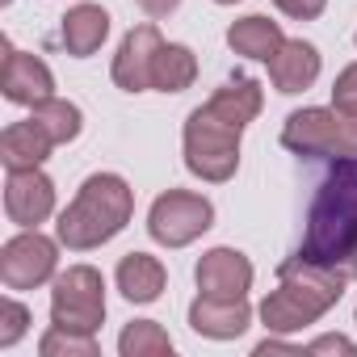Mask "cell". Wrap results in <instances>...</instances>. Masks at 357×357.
<instances>
[{
  "label": "cell",
  "mask_w": 357,
  "mask_h": 357,
  "mask_svg": "<svg viewBox=\"0 0 357 357\" xmlns=\"http://www.w3.org/2000/svg\"><path fill=\"white\" fill-rule=\"evenodd\" d=\"M357 248V155H336L307 206V227L298 244V261L344 269Z\"/></svg>",
  "instance_id": "obj_1"
},
{
  "label": "cell",
  "mask_w": 357,
  "mask_h": 357,
  "mask_svg": "<svg viewBox=\"0 0 357 357\" xmlns=\"http://www.w3.org/2000/svg\"><path fill=\"white\" fill-rule=\"evenodd\" d=\"M344 282H349L344 269L311 265V261H298V257L282 261V269H278V290H269L265 303H261L265 328L278 332V336L311 328L315 319H324V315L340 303Z\"/></svg>",
  "instance_id": "obj_2"
},
{
  "label": "cell",
  "mask_w": 357,
  "mask_h": 357,
  "mask_svg": "<svg viewBox=\"0 0 357 357\" xmlns=\"http://www.w3.org/2000/svg\"><path fill=\"white\" fill-rule=\"evenodd\" d=\"M135 215V190L122 181L118 172H93L89 181L76 190L72 206L59 215L55 236L72 252H89L109 244Z\"/></svg>",
  "instance_id": "obj_3"
},
{
  "label": "cell",
  "mask_w": 357,
  "mask_h": 357,
  "mask_svg": "<svg viewBox=\"0 0 357 357\" xmlns=\"http://www.w3.org/2000/svg\"><path fill=\"white\" fill-rule=\"evenodd\" d=\"M240 126L223 122L211 105H198L185 118V168L202 181H231L240 168Z\"/></svg>",
  "instance_id": "obj_4"
},
{
  "label": "cell",
  "mask_w": 357,
  "mask_h": 357,
  "mask_svg": "<svg viewBox=\"0 0 357 357\" xmlns=\"http://www.w3.org/2000/svg\"><path fill=\"white\" fill-rule=\"evenodd\" d=\"M282 147L294 155H357V114L307 105L282 122Z\"/></svg>",
  "instance_id": "obj_5"
},
{
  "label": "cell",
  "mask_w": 357,
  "mask_h": 357,
  "mask_svg": "<svg viewBox=\"0 0 357 357\" xmlns=\"http://www.w3.org/2000/svg\"><path fill=\"white\" fill-rule=\"evenodd\" d=\"M105 319V282L93 265H72L55 278L51 290V324L68 332H97Z\"/></svg>",
  "instance_id": "obj_6"
},
{
  "label": "cell",
  "mask_w": 357,
  "mask_h": 357,
  "mask_svg": "<svg viewBox=\"0 0 357 357\" xmlns=\"http://www.w3.org/2000/svg\"><path fill=\"white\" fill-rule=\"evenodd\" d=\"M211 223H215L211 198L190 194V190H168L147 211V231L164 248H185V244H194L198 236L211 231Z\"/></svg>",
  "instance_id": "obj_7"
},
{
  "label": "cell",
  "mask_w": 357,
  "mask_h": 357,
  "mask_svg": "<svg viewBox=\"0 0 357 357\" xmlns=\"http://www.w3.org/2000/svg\"><path fill=\"white\" fill-rule=\"evenodd\" d=\"M55 269H59V244L38 227H22V236H13L0 248V282L9 290H34L51 282Z\"/></svg>",
  "instance_id": "obj_8"
},
{
  "label": "cell",
  "mask_w": 357,
  "mask_h": 357,
  "mask_svg": "<svg viewBox=\"0 0 357 357\" xmlns=\"http://www.w3.org/2000/svg\"><path fill=\"white\" fill-rule=\"evenodd\" d=\"M5 215L17 227H38L55 215V181L43 168H9Z\"/></svg>",
  "instance_id": "obj_9"
},
{
  "label": "cell",
  "mask_w": 357,
  "mask_h": 357,
  "mask_svg": "<svg viewBox=\"0 0 357 357\" xmlns=\"http://www.w3.org/2000/svg\"><path fill=\"white\" fill-rule=\"evenodd\" d=\"M160 47H164V38H160V30H155L151 22H147V26H135V30L122 38L118 55H114V68H109L114 84H118L122 93H143V89H151V68H155Z\"/></svg>",
  "instance_id": "obj_10"
},
{
  "label": "cell",
  "mask_w": 357,
  "mask_h": 357,
  "mask_svg": "<svg viewBox=\"0 0 357 357\" xmlns=\"http://www.w3.org/2000/svg\"><path fill=\"white\" fill-rule=\"evenodd\" d=\"M194 278H198V290L206 298L236 303V298H248V290H252V261L244 252H236V248H211L198 261Z\"/></svg>",
  "instance_id": "obj_11"
},
{
  "label": "cell",
  "mask_w": 357,
  "mask_h": 357,
  "mask_svg": "<svg viewBox=\"0 0 357 357\" xmlns=\"http://www.w3.org/2000/svg\"><path fill=\"white\" fill-rule=\"evenodd\" d=\"M0 89L13 105H34L43 97H55V76L38 55L17 51L13 43H5V72H0Z\"/></svg>",
  "instance_id": "obj_12"
},
{
  "label": "cell",
  "mask_w": 357,
  "mask_h": 357,
  "mask_svg": "<svg viewBox=\"0 0 357 357\" xmlns=\"http://www.w3.org/2000/svg\"><path fill=\"white\" fill-rule=\"evenodd\" d=\"M248 324H252V307H248V298L227 303V298H206V294H198V298L190 303V328H194L198 336H211V340H236V336L248 332Z\"/></svg>",
  "instance_id": "obj_13"
},
{
  "label": "cell",
  "mask_w": 357,
  "mask_h": 357,
  "mask_svg": "<svg viewBox=\"0 0 357 357\" xmlns=\"http://www.w3.org/2000/svg\"><path fill=\"white\" fill-rule=\"evenodd\" d=\"M269 80L278 93H307L319 80V51L303 38H286L282 51L269 59Z\"/></svg>",
  "instance_id": "obj_14"
},
{
  "label": "cell",
  "mask_w": 357,
  "mask_h": 357,
  "mask_svg": "<svg viewBox=\"0 0 357 357\" xmlns=\"http://www.w3.org/2000/svg\"><path fill=\"white\" fill-rule=\"evenodd\" d=\"M105 38H109V13H105L101 5H76V9H68L63 22H59V43H63V51L76 55V59L97 55Z\"/></svg>",
  "instance_id": "obj_15"
},
{
  "label": "cell",
  "mask_w": 357,
  "mask_h": 357,
  "mask_svg": "<svg viewBox=\"0 0 357 357\" xmlns=\"http://www.w3.org/2000/svg\"><path fill=\"white\" fill-rule=\"evenodd\" d=\"M51 147H55V139L34 118L13 122V126H5V135H0V160H5V168H43Z\"/></svg>",
  "instance_id": "obj_16"
},
{
  "label": "cell",
  "mask_w": 357,
  "mask_h": 357,
  "mask_svg": "<svg viewBox=\"0 0 357 357\" xmlns=\"http://www.w3.org/2000/svg\"><path fill=\"white\" fill-rule=\"evenodd\" d=\"M282 43H286L282 26L269 22L265 13L240 17V22H231V30H227V47H231L236 55H244V59H261V63H269V59L282 51Z\"/></svg>",
  "instance_id": "obj_17"
},
{
  "label": "cell",
  "mask_w": 357,
  "mask_h": 357,
  "mask_svg": "<svg viewBox=\"0 0 357 357\" xmlns=\"http://www.w3.org/2000/svg\"><path fill=\"white\" fill-rule=\"evenodd\" d=\"M114 278H118V290H122L126 303H155L164 294V282H168L164 265L155 257H147V252H126L118 261Z\"/></svg>",
  "instance_id": "obj_18"
},
{
  "label": "cell",
  "mask_w": 357,
  "mask_h": 357,
  "mask_svg": "<svg viewBox=\"0 0 357 357\" xmlns=\"http://www.w3.org/2000/svg\"><path fill=\"white\" fill-rule=\"evenodd\" d=\"M223 122H231V126H248L257 114H261V105H265V97H261V84L252 80V76H231L223 89H215V97L206 101Z\"/></svg>",
  "instance_id": "obj_19"
},
{
  "label": "cell",
  "mask_w": 357,
  "mask_h": 357,
  "mask_svg": "<svg viewBox=\"0 0 357 357\" xmlns=\"http://www.w3.org/2000/svg\"><path fill=\"white\" fill-rule=\"evenodd\" d=\"M194 80H198L194 51L181 47V43H164L160 55H155V68H151V89H160V93H185Z\"/></svg>",
  "instance_id": "obj_20"
},
{
  "label": "cell",
  "mask_w": 357,
  "mask_h": 357,
  "mask_svg": "<svg viewBox=\"0 0 357 357\" xmlns=\"http://www.w3.org/2000/svg\"><path fill=\"white\" fill-rule=\"evenodd\" d=\"M30 109H34L30 118L55 139V147H59V143H72V139L80 135V126H84L80 105H72V101H63V97H43V101H34Z\"/></svg>",
  "instance_id": "obj_21"
},
{
  "label": "cell",
  "mask_w": 357,
  "mask_h": 357,
  "mask_svg": "<svg viewBox=\"0 0 357 357\" xmlns=\"http://www.w3.org/2000/svg\"><path fill=\"white\" fill-rule=\"evenodd\" d=\"M118 353L122 357H168L172 353V340H168V332L155 319H135V324L122 328Z\"/></svg>",
  "instance_id": "obj_22"
},
{
  "label": "cell",
  "mask_w": 357,
  "mask_h": 357,
  "mask_svg": "<svg viewBox=\"0 0 357 357\" xmlns=\"http://www.w3.org/2000/svg\"><path fill=\"white\" fill-rule=\"evenodd\" d=\"M38 353L43 357H97V340L93 332H68V328H55L38 340Z\"/></svg>",
  "instance_id": "obj_23"
},
{
  "label": "cell",
  "mask_w": 357,
  "mask_h": 357,
  "mask_svg": "<svg viewBox=\"0 0 357 357\" xmlns=\"http://www.w3.org/2000/svg\"><path fill=\"white\" fill-rule=\"evenodd\" d=\"M30 328V311L17 303V298H5L0 303V349H13Z\"/></svg>",
  "instance_id": "obj_24"
},
{
  "label": "cell",
  "mask_w": 357,
  "mask_h": 357,
  "mask_svg": "<svg viewBox=\"0 0 357 357\" xmlns=\"http://www.w3.org/2000/svg\"><path fill=\"white\" fill-rule=\"evenodd\" d=\"M332 105L344 109V114H357V63H349V68L336 76V84H332Z\"/></svg>",
  "instance_id": "obj_25"
},
{
  "label": "cell",
  "mask_w": 357,
  "mask_h": 357,
  "mask_svg": "<svg viewBox=\"0 0 357 357\" xmlns=\"http://www.w3.org/2000/svg\"><path fill=\"white\" fill-rule=\"evenodd\" d=\"M273 5H278L286 17H294V22H315V17L328 9V0H273Z\"/></svg>",
  "instance_id": "obj_26"
},
{
  "label": "cell",
  "mask_w": 357,
  "mask_h": 357,
  "mask_svg": "<svg viewBox=\"0 0 357 357\" xmlns=\"http://www.w3.org/2000/svg\"><path fill=\"white\" fill-rule=\"evenodd\" d=\"M303 353H344V357H353V353H357V344H353L349 336H319V340L303 344Z\"/></svg>",
  "instance_id": "obj_27"
},
{
  "label": "cell",
  "mask_w": 357,
  "mask_h": 357,
  "mask_svg": "<svg viewBox=\"0 0 357 357\" xmlns=\"http://www.w3.org/2000/svg\"><path fill=\"white\" fill-rule=\"evenodd\" d=\"M135 5H139L147 17H168L176 5H181V0H135Z\"/></svg>",
  "instance_id": "obj_28"
},
{
  "label": "cell",
  "mask_w": 357,
  "mask_h": 357,
  "mask_svg": "<svg viewBox=\"0 0 357 357\" xmlns=\"http://www.w3.org/2000/svg\"><path fill=\"white\" fill-rule=\"evenodd\" d=\"M344 273H349V282H357V248H353V257L344 261Z\"/></svg>",
  "instance_id": "obj_29"
},
{
  "label": "cell",
  "mask_w": 357,
  "mask_h": 357,
  "mask_svg": "<svg viewBox=\"0 0 357 357\" xmlns=\"http://www.w3.org/2000/svg\"><path fill=\"white\" fill-rule=\"evenodd\" d=\"M215 5H240V0H215Z\"/></svg>",
  "instance_id": "obj_30"
},
{
  "label": "cell",
  "mask_w": 357,
  "mask_h": 357,
  "mask_svg": "<svg viewBox=\"0 0 357 357\" xmlns=\"http://www.w3.org/2000/svg\"><path fill=\"white\" fill-rule=\"evenodd\" d=\"M353 43H357V34H353Z\"/></svg>",
  "instance_id": "obj_31"
},
{
  "label": "cell",
  "mask_w": 357,
  "mask_h": 357,
  "mask_svg": "<svg viewBox=\"0 0 357 357\" xmlns=\"http://www.w3.org/2000/svg\"><path fill=\"white\" fill-rule=\"evenodd\" d=\"M5 5H9V0H5Z\"/></svg>",
  "instance_id": "obj_32"
}]
</instances>
